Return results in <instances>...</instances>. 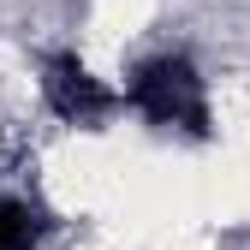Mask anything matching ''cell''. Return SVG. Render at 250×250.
Here are the masks:
<instances>
[{
  "label": "cell",
  "instance_id": "1",
  "mask_svg": "<svg viewBox=\"0 0 250 250\" xmlns=\"http://www.w3.org/2000/svg\"><path fill=\"white\" fill-rule=\"evenodd\" d=\"M131 107L149 125H167V131H191V137L208 131L203 78H197L191 60H179V54H161V60H149V66H137V78H131Z\"/></svg>",
  "mask_w": 250,
  "mask_h": 250
},
{
  "label": "cell",
  "instance_id": "3",
  "mask_svg": "<svg viewBox=\"0 0 250 250\" xmlns=\"http://www.w3.org/2000/svg\"><path fill=\"white\" fill-rule=\"evenodd\" d=\"M36 238H42V214L30 203L0 197V250H36Z\"/></svg>",
  "mask_w": 250,
  "mask_h": 250
},
{
  "label": "cell",
  "instance_id": "2",
  "mask_svg": "<svg viewBox=\"0 0 250 250\" xmlns=\"http://www.w3.org/2000/svg\"><path fill=\"white\" fill-rule=\"evenodd\" d=\"M42 96H48V107L60 119H72V125H102L119 107V96L83 66L78 54H54L48 66H42Z\"/></svg>",
  "mask_w": 250,
  "mask_h": 250
}]
</instances>
